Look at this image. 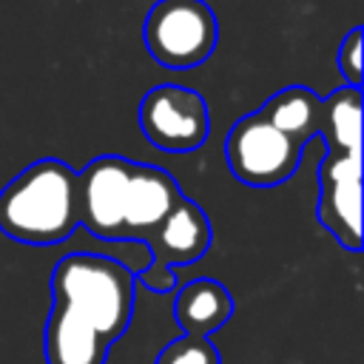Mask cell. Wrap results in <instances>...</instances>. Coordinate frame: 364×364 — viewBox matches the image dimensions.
Segmentation results:
<instances>
[{"label": "cell", "instance_id": "1", "mask_svg": "<svg viewBox=\"0 0 364 364\" xmlns=\"http://www.w3.org/2000/svg\"><path fill=\"white\" fill-rule=\"evenodd\" d=\"M77 228V171L57 156L26 165L0 191V230L20 245H60Z\"/></svg>", "mask_w": 364, "mask_h": 364}, {"label": "cell", "instance_id": "2", "mask_svg": "<svg viewBox=\"0 0 364 364\" xmlns=\"http://www.w3.org/2000/svg\"><path fill=\"white\" fill-rule=\"evenodd\" d=\"M54 304L82 316L108 344L125 336L134 318L136 279L122 262L100 253H68L51 273Z\"/></svg>", "mask_w": 364, "mask_h": 364}, {"label": "cell", "instance_id": "3", "mask_svg": "<svg viewBox=\"0 0 364 364\" xmlns=\"http://www.w3.org/2000/svg\"><path fill=\"white\" fill-rule=\"evenodd\" d=\"M142 40L154 63L185 71L210 60L219 43V20L205 0H159L151 6Z\"/></svg>", "mask_w": 364, "mask_h": 364}, {"label": "cell", "instance_id": "4", "mask_svg": "<svg viewBox=\"0 0 364 364\" xmlns=\"http://www.w3.org/2000/svg\"><path fill=\"white\" fill-rule=\"evenodd\" d=\"M213 242V228L208 213L191 199L179 196L165 219L145 236L148 264L134 276L136 284L148 287L151 293H173L179 287L176 267H188L199 262Z\"/></svg>", "mask_w": 364, "mask_h": 364}, {"label": "cell", "instance_id": "5", "mask_svg": "<svg viewBox=\"0 0 364 364\" xmlns=\"http://www.w3.org/2000/svg\"><path fill=\"white\" fill-rule=\"evenodd\" d=\"M301 151L304 148L276 131L259 111L239 117L225 139L230 173L250 188H276L287 182L301 165Z\"/></svg>", "mask_w": 364, "mask_h": 364}, {"label": "cell", "instance_id": "6", "mask_svg": "<svg viewBox=\"0 0 364 364\" xmlns=\"http://www.w3.org/2000/svg\"><path fill=\"white\" fill-rule=\"evenodd\" d=\"M145 139L165 154H193L210 136V111L199 91L185 85H154L139 102Z\"/></svg>", "mask_w": 364, "mask_h": 364}, {"label": "cell", "instance_id": "7", "mask_svg": "<svg viewBox=\"0 0 364 364\" xmlns=\"http://www.w3.org/2000/svg\"><path fill=\"white\" fill-rule=\"evenodd\" d=\"M316 219L347 250H361V151L324 148Z\"/></svg>", "mask_w": 364, "mask_h": 364}, {"label": "cell", "instance_id": "8", "mask_svg": "<svg viewBox=\"0 0 364 364\" xmlns=\"http://www.w3.org/2000/svg\"><path fill=\"white\" fill-rule=\"evenodd\" d=\"M134 162L117 154H102L77 171V219L102 242H122L125 196Z\"/></svg>", "mask_w": 364, "mask_h": 364}, {"label": "cell", "instance_id": "9", "mask_svg": "<svg viewBox=\"0 0 364 364\" xmlns=\"http://www.w3.org/2000/svg\"><path fill=\"white\" fill-rule=\"evenodd\" d=\"M182 196L176 179L148 162H134L128 196H125V222H122V242H145V236L165 219L173 202Z\"/></svg>", "mask_w": 364, "mask_h": 364}, {"label": "cell", "instance_id": "10", "mask_svg": "<svg viewBox=\"0 0 364 364\" xmlns=\"http://www.w3.org/2000/svg\"><path fill=\"white\" fill-rule=\"evenodd\" d=\"M111 344L74 310L54 304L43 330L46 364H105Z\"/></svg>", "mask_w": 364, "mask_h": 364}, {"label": "cell", "instance_id": "11", "mask_svg": "<svg viewBox=\"0 0 364 364\" xmlns=\"http://www.w3.org/2000/svg\"><path fill=\"white\" fill-rule=\"evenodd\" d=\"M173 321L185 336L210 338L233 316V296L216 279H193L173 290Z\"/></svg>", "mask_w": 364, "mask_h": 364}, {"label": "cell", "instance_id": "12", "mask_svg": "<svg viewBox=\"0 0 364 364\" xmlns=\"http://www.w3.org/2000/svg\"><path fill=\"white\" fill-rule=\"evenodd\" d=\"M259 114L299 148L321 134V97L307 85H287L276 91L264 100Z\"/></svg>", "mask_w": 364, "mask_h": 364}, {"label": "cell", "instance_id": "13", "mask_svg": "<svg viewBox=\"0 0 364 364\" xmlns=\"http://www.w3.org/2000/svg\"><path fill=\"white\" fill-rule=\"evenodd\" d=\"M324 148L361 151V88L341 85L321 97V134Z\"/></svg>", "mask_w": 364, "mask_h": 364}, {"label": "cell", "instance_id": "14", "mask_svg": "<svg viewBox=\"0 0 364 364\" xmlns=\"http://www.w3.org/2000/svg\"><path fill=\"white\" fill-rule=\"evenodd\" d=\"M154 364H222V355L210 338L182 333L156 353Z\"/></svg>", "mask_w": 364, "mask_h": 364}, {"label": "cell", "instance_id": "15", "mask_svg": "<svg viewBox=\"0 0 364 364\" xmlns=\"http://www.w3.org/2000/svg\"><path fill=\"white\" fill-rule=\"evenodd\" d=\"M361 34H364V28H361V26H353V28L344 34V40H341V46H338V57H336L341 77H344L347 85H353V88L361 85V71H364Z\"/></svg>", "mask_w": 364, "mask_h": 364}]
</instances>
